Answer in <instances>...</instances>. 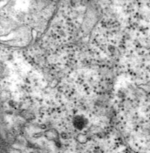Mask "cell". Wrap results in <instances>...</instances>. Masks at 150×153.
<instances>
[{"label": "cell", "mask_w": 150, "mask_h": 153, "mask_svg": "<svg viewBox=\"0 0 150 153\" xmlns=\"http://www.w3.org/2000/svg\"><path fill=\"white\" fill-rule=\"evenodd\" d=\"M73 126L78 131H83L88 127L89 120L83 114H76L72 119Z\"/></svg>", "instance_id": "1"}]
</instances>
